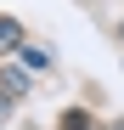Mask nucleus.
Returning a JSON list of instances; mask_svg holds the SVG:
<instances>
[{
  "instance_id": "nucleus-1",
  "label": "nucleus",
  "mask_w": 124,
  "mask_h": 130,
  "mask_svg": "<svg viewBox=\"0 0 124 130\" xmlns=\"http://www.w3.org/2000/svg\"><path fill=\"white\" fill-rule=\"evenodd\" d=\"M17 40H23V28H17V23H11V17H0V51H11V45H17Z\"/></svg>"
}]
</instances>
